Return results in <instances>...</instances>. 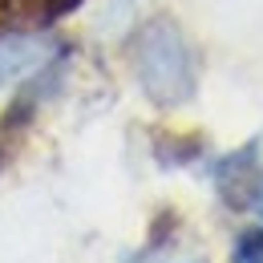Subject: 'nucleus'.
I'll return each instance as SVG.
<instances>
[{"mask_svg":"<svg viewBox=\"0 0 263 263\" xmlns=\"http://www.w3.org/2000/svg\"><path fill=\"white\" fill-rule=\"evenodd\" d=\"M235 263H263V231H243V235H239Z\"/></svg>","mask_w":263,"mask_h":263,"instance_id":"nucleus-3","label":"nucleus"},{"mask_svg":"<svg viewBox=\"0 0 263 263\" xmlns=\"http://www.w3.org/2000/svg\"><path fill=\"white\" fill-rule=\"evenodd\" d=\"M215 186H219V198L235 206V211H247V206H255L263 195V170L255 162V154L251 150H239V154H231L223 162L215 166Z\"/></svg>","mask_w":263,"mask_h":263,"instance_id":"nucleus-2","label":"nucleus"},{"mask_svg":"<svg viewBox=\"0 0 263 263\" xmlns=\"http://www.w3.org/2000/svg\"><path fill=\"white\" fill-rule=\"evenodd\" d=\"M134 53V73L146 89V98L158 105H178L195 93V57L186 36L178 33L170 21H150L142 25L130 45Z\"/></svg>","mask_w":263,"mask_h":263,"instance_id":"nucleus-1","label":"nucleus"}]
</instances>
